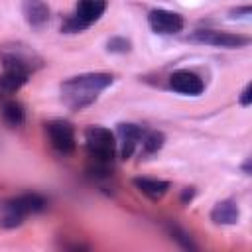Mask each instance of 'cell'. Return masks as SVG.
Returning <instances> with one entry per match:
<instances>
[{
	"label": "cell",
	"instance_id": "obj_10",
	"mask_svg": "<svg viewBox=\"0 0 252 252\" xmlns=\"http://www.w3.org/2000/svg\"><path fill=\"white\" fill-rule=\"evenodd\" d=\"M22 14H24L26 22L35 30L43 28L49 20V8L43 0H24L22 2Z\"/></svg>",
	"mask_w": 252,
	"mask_h": 252
},
{
	"label": "cell",
	"instance_id": "obj_8",
	"mask_svg": "<svg viewBox=\"0 0 252 252\" xmlns=\"http://www.w3.org/2000/svg\"><path fill=\"white\" fill-rule=\"evenodd\" d=\"M148 22H150V28L156 32V33H163V35H169V33H177L183 30V18L175 12H169V10H152L148 14Z\"/></svg>",
	"mask_w": 252,
	"mask_h": 252
},
{
	"label": "cell",
	"instance_id": "obj_16",
	"mask_svg": "<svg viewBox=\"0 0 252 252\" xmlns=\"http://www.w3.org/2000/svg\"><path fill=\"white\" fill-rule=\"evenodd\" d=\"M165 142V136L161 132H150L148 136H142V146H144V152L146 154H156L161 150Z\"/></svg>",
	"mask_w": 252,
	"mask_h": 252
},
{
	"label": "cell",
	"instance_id": "obj_20",
	"mask_svg": "<svg viewBox=\"0 0 252 252\" xmlns=\"http://www.w3.org/2000/svg\"><path fill=\"white\" fill-rule=\"evenodd\" d=\"M250 6H242V8H236V10H232L230 14L234 16V18H244V16H250Z\"/></svg>",
	"mask_w": 252,
	"mask_h": 252
},
{
	"label": "cell",
	"instance_id": "obj_22",
	"mask_svg": "<svg viewBox=\"0 0 252 252\" xmlns=\"http://www.w3.org/2000/svg\"><path fill=\"white\" fill-rule=\"evenodd\" d=\"M244 171H246V173L250 171V159H246V163H244Z\"/></svg>",
	"mask_w": 252,
	"mask_h": 252
},
{
	"label": "cell",
	"instance_id": "obj_19",
	"mask_svg": "<svg viewBox=\"0 0 252 252\" xmlns=\"http://www.w3.org/2000/svg\"><path fill=\"white\" fill-rule=\"evenodd\" d=\"M250 102H252V85H246V89L240 94V104L242 106H248Z\"/></svg>",
	"mask_w": 252,
	"mask_h": 252
},
{
	"label": "cell",
	"instance_id": "obj_6",
	"mask_svg": "<svg viewBox=\"0 0 252 252\" xmlns=\"http://www.w3.org/2000/svg\"><path fill=\"white\" fill-rule=\"evenodd\" d=\"M189 41L203 43V45H213V47H244L250 43V37L240 35V33H230V32H219V30H197L189 37Z\"/></svg>",
	"mask_w": 252,
	"mask_h": 252
},
{
	"label": "cell",
	"instance_id": "obj_11",
	"mask_svg": "<svg viewBox=\"0 0 252 252\" xmlns=\"http://www.w3.org/2000/svg\"><path fill=\"white\" fill-rule=\"evenodd\" d=\"M144 132L140 126L130 124V122H122L118 124V138H120V152L122 158H130L138 146V142L142 140Z\"/></svg>",
	"mask_w": 252,
	"mask_h": 252
},
{
	"label": "cell",
	"instance_id": "obj_17",
	"mask_svg": "<svg viewBox=\"0 0 252 252\" xmlns=\"http://www.w3.org/2000/svg\"><path fill=\"white\" fill-rule=\"evenodd\" d=\"M169 234H171V238H173L175 242H179L181 248H187V250H195V248H197V246L191 242L189 234H187L185 230H181L179 226H169Z\"/></svg>",
	"mask_w": 252,
	"mask_h": 252
},
{
	"label": "cell",
	"instance_id": "obj_21",
	"mask_svg": "<svg viewBox=\"0 0 252 252\" xmlns=\"http://www.w3.org/2000/svg\"><path fill=\"white\" fill-rule=\"evenodd\" d=\"M193 195H195V191H193V187H189V189H185V193H183V197H181V199H183V203H187V199L191 201V197H193Z\"/></svg>",
	"mask_w": 252,
	"mask_h": 252
},
{
	"label": "cell",
	"instance_id": "obj_12",
	"mask_svg": "<svg viewBox=\"0 0 252 252\" xmlns=\"http://www.w3.org/2000/svg\"><path fill=\"white\" fill-rule=\"evenodd\" d=\"M238 217H240V211H238V205L230 199L226 201H219L213 211H211V220L215 224H236L238 222Z\"/></svg>",
	"mask_w": 252,
	"mask_h": 252
},
{
	"label": "cell",
	"instance_id": "obj_15",
	"mask_svg": "<svg viewBox=\"0 0 252 252\" xmlns=\"http://www.w3.org/2000/svg\"><path fill=\"white\" fill-rule=\"evenodd\" d=\"M2 118L8 126H22L24 124V118H26V112H24V106L16 100H8L2 104Z\"/></svg>",
	"mask_w": 252,
	"mask_h": 252
},
{
	"label": "cell",
	"instance_id": "obj_1",
	"mask_svg": "<svg viewBox=\"0 0 252 252\" xmlns=\"http://www.w3.org/2000/svg\"><path fill=\"white\" fill-rule=\"evenodd\" d=\"M112 85V75L108 73H85L71 77L61 85V100L71 110H83L93 104L100 91Z\"/></svg>",
	"mask_w": 252,
	"mask_h": 252
},
{
	"label": "cell",
	"instance_id": "obj_13",
	"mask_svg": "<svg viewBox=\"0 0 252 252\" xmlns=\"http://www.w3.org/2000/svg\"><path fill=\"white\" fill-rule=\"evenodd\" d=\"M134 185L150 199H161L167 189H169V183L167 181H161V179H150V177H136L134 179Z\"/></svg>",
	"mask_w": 252,
	"mask_h": 252
},
{
	"label": "cell",
	"instance_id": "obj_7",
	"mask_svg": "<svg viewBox=\"0 0 252 252\" xmlns=\"http://www.w3.org/2000/svg\"><path fill=\"white\" fill-rule=\"evenodd\" d=\"M47 136L51 146L59 154H71L75 150V130L69 122L53 120L47 124Z\"/></svg>",
	"mask_w": 252,
	"mask_h": 252
},
{
	"label": "cell",
	"instance_id": "obj_4",
	"mask_svg": "<svg viewBox=\"0 0 252 252\" xmlns=\"http://www.w3.org/2000/svg\"><path fill=\"white\" fill-rule=\"evenodd\" d=\"M0 59H2L4 69L20 71L26 75H30L33 69H37L41 65V57L30 45L20 43V41L0 45Z\"/></svg>",
	"mask_w": 252,
	"mask_h": 252
},
{
	"label": "cell",
	"instance_id": "obj_14",
	"mask_svg": "<svg viewBox=\"0 0 252 252\" xmlns=\"http://www.w3.org/2000/svg\"><path fill=\"white\" fill-rule=\"evenodd\" d=\"M30 75L20 73V71H12V69H4V73L0 75V96H10L12 93H16Z\"/></svg>",
	"mask_w": 252,
	"mask_h": 252
},
{
	"label": "cell",
	"instance_id": "obj_9",
	"mask_svg": "<svg viewBox=\"0 0 252 252\" xmlns=\"http://www.w3.org/2000/svg\"><path fill=\"white\" fill-rule=\"evenodd\" d=\"M169 87H171L173 91L181 93V94H191V96H195V94H201V93H203L205 83H203V79H201L199 75H195L193 71L181 69V71H175V73L169 77Z\"/></svg>",
	"mask_w": 252,
	"mask_h": 252
},
{
	"label": "cell",
	"instance_id": "obj_18",
	"mask_svg": "<svg viewBox=\"0 0 252 252\" xmlns=\"http://www.w3.org/2000/svg\"><path fill=\"white\" fill-rule=\"evenodd\" d=\"M106 47H108V51H114V53H126V51H130V41L126 37H112V39H108Z\"/></svg>",
	"mask_w": 252,
	"mask_h": 252
},
{
	"label": "cell",
	"instance_id": "obj_5",
	"mask_svg": "<svg viewBox=\"0 0 252 252\" xmlns=\"http://www.w3.org/2000/svg\"><path fill=\"white\" fill-rule=\"evenodd\" d=\"M106 10V0H79L77 2V10L73 16H69L61 30L67 33H77L87 30L91 24H94Z\"/></svg>",
	"mask_w": 252,
	"mask_h": 252
},
{
	"label": "cell",
	"instance_id": "obj_2",
	"mask_svg": "<svg viewBox=\"0 0 252 252\" xmlns=\"http://www.w3.org/2000/svg\"><path fill=\"white\" fill-rule=\"evenodd\" d=\"M45 199L37 193H26L20 197H14L10 201H4L0 205V224L4 228H14L22 224V220L32 215L45 209Z\"/></svg>",
	"mask_w": 252,
	"mask_h": 252
},
{
	"label": "cell",
	"instance_id": "obj_3",
	"mask_svg": "<svg viewBox=\"0 0 252 252\" xmlns=\"http://www.w3.org/2000/svg\"><path fill=\"white\" fill-rule=\"evenodd\" d=\"M85 142H87L89 156L94 161L98 173H106L108 165L114 159V148H116L112 132L102 126H91L85 132Z\"/></svg>",
	"mask_w": 252,
	"mask_h": 252
}]
</instances>
